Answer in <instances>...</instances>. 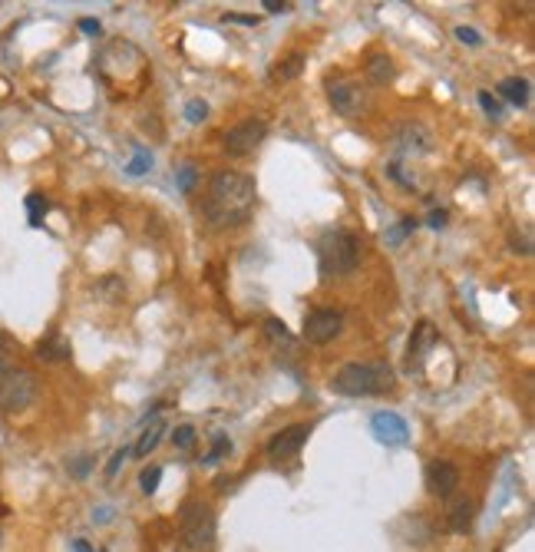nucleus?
Wrapping results in <instances>:
<instances>
[{
    "instance_id": "f257e3e1",
    "label": "nucleus",
    "mask_w": 535,
    "mask_h": 552,
    "mask_svg": "<svg viewBox=\"0 0 535 552\" xmlns=\"http://www.w3.org/2000/svg\"><path fill=\"white\" fill-rule=\"evenodd\" d=\"M255 209V179L241 172H215L209 182V199H205V215L215 228H232L248 222Z\"/></svg>"
},
{
    "instance_id": "f03ea898",
    "label": "nucleus",
    "mask_w": 535,
    "mask_h": 552,
    "mask_svg": "<svg viewBox=\"0 0 535 552\" xmlns=\"http://www.w3.org/2000/svg\"><path fill=\"white\" fill-rule=\"evenodd\" d=\"M334 390L344 394V397H377V394H386L394 390V367L386 361H354V364H344L334 374Z\"/></svg>"
},
{
    "instance_id": "7ed1b4c3",
    "label": "nucleus",
    "mask_w": 535,
    "mask_h": 552,
    "mask_svg": "<svg viewBox=\"0 0 535 552\" xmlns=\"http://www.w3.org/2000/svg\"><path fill=\"white\" fill-rule=\"evenodd\" d=\"M317 258H321V272L327 278L331 275H348L357 268V258H361V242L354 232H344V228H334V232H324L321 242H317Z\"/></svg>"
},
{
    "instance_id": "20e7f679",
    "label": "nucleus",
    "mask_w": 535,
    "mask_h": 552,
    "mask_svg": "<svg viewBox=\"0 0 535 552\" xmlns=\"http://www.w3.org/2000/svg\"><path fill=\"white\" fill-rule=\"evenodd\" d=\"M179 529H182V542L188 549H209L215 542V513L199 500L182 502V516H179Z\"/></svg>"
},
{
    "instance_id": "39448f33",
    "label": "nucleus",
    "mask_w": 535,
    "mask_h": 552,
    "mask_svg": "<svg viewBox=\"0 0 535 552\" xmlns=\"http://www.w3.org/2000/svg\"><path fill=\"white\" fill-rule=\"evenodd\" d=\"M34 394H37V380L34 374H27V371H7V374L0 377V407L4 410H27L30 403H34Z\"/></svg>"
},
{
    "instance_id": "423d86ee",
    "label": "nucleus",
    "mask_w": 535,
    "mask_h": 552,
    "mask_svg": "<svg viewBox=\"0 0 535 552\" xmlns=\"http://www.w3.org/2000/svg\"><path fill=\"white\" fill-rule=\"evenodd\" d=\"M264 136H268V126H264V119H245V123L232 126L228 133H225L222 146L228 156H251V152L258 150L264 142Z\"/></svg>"
},
{
    "instance_id": "0eeeda50",
    "label": "nucleus",
    "mask_w": 535,
    "mask_h": 552,
    "mask_svg": "<svg viewBox=\"0 0 535 552\" xmlns=\"http://www.w3.org/2000/svg\"><path fill=\"white\" fill-rule=\"evenodd\" d=\"M340 327H344V314L331 311V308H317L304 318V338L311 344H327L340 334Z\"/></svg>"
},
{
    "instance_id": "6e6552de",
    "label": "nucleus",
    "mask_w": 535,
    "mask_h": 552,
    "mask_svg": "<svg viewBox=\"0 0 535 552\" xmlns=\"http://www.w3.org/2000/svg\"><path fill=\"white\" fill-rule=\"evenodd\" d=\"M331 106H334L340 116H361L371 100H367V89L354 80H344V83H331Z\"/></svg>"
},
{
    "instance_id": "1a4fd4ad",
    "label": "nucleus",
    "mask_w": 535,
    "mask_h": 552,
    "mask_svg": "<svg viewBox=\"0 0 535 552\" xmlns=\"http://www.w3.org/2000/svg\"><path fill=\"white\" fill-rule=\"evenodd\" d=\"M371 430H374V437L380 440V443H386V447H400V443H407V420L400 414H394V410H380V414H374V420H371Z\"/></svg>"
},
{
    "instance_id": "9d476101",
    "label": "nucleus",
    "mask_w": 535,
    "mask_h": 552,
    "mask_svg": "<svg viewBox=\"0 0 535 552\" xmlns=\"http://www.w3.org/2000/svg\"><path fill=\"white\" fill-rule=\"evenodd\" d=\"M308 433H311V427H308V424H294V427H285L281 433H274V437H271V443H268V453H271L274 460L294 456V453H301V447L308 443Z\"/></svg>"
},
{
    "instance_id": "9b49d317",
    "label": "nucleus",
    "mask_w": 535,
    "mask_h": 552,
    "mask_svg": "<svg viewBox=\"0 0 535 552\" xmlns=\"http://www.w3.org/2000/svg\"><path fill=\"white\" fill-rule=\"evenodd\" d=\"M426 487H430L433 496L449 500V496L456 493V487H460V470H456L453 464L436 460V464H430V470H426Z\"/></svg>"
},
{
    "instance_id": "f8f14e48",
    "label": "nucleus",
    "mask_w": 535,
    "mask_h": 552,
    "mask_svg": "<svg viewBox=\"0 0 535 552\" xmlns=\"http://www.w3.org/2000/svg\"><path fill=\"white\" fill-rule=\"evenodd\" d=\"M449 529L453 533H470L473 526V500L470 496H449Z\"/></svg>"
},
{
    "instance_id": "ddd939ff",
    "label": "nucleus",
    "mask_w": 535,
    "mask_h": 552,
    "mask_svg": "<svg viewBox=\"0 0 535 552\" xmlns=\"http://www.w3.org/2000/svg\"><path fill=\"white\" fill-rule=\"evenodd\" d=\"M37 357L40 361H50V364L53 361H66V357H70V341L60 338L57 331H50V334L37 344Z\"/></svg>"
},
{
    "instance_id": "4468645a",
    "label": "nucleus",
    "mask_w": 535,
    "mask_h": 552,
    "mask_svg": "<svg viewBox=\"0 0 535 552\" xmlns=\"http://www.w3.org/2000/svg\"><path fill=\"white\" fill-rule=\"evenodd\" d=\"M165 430H169V424H165V420L159 417V420H152V427H146L142 433H139V443H136V456H139V460H146V456H149V453L159 447V440H162V433H165Z\"/></svg>"
},
{
    "instance_id": "2eb2a0df",
    "label": "nucleus",
    "mask_w": 535,
    "mask_h": 552,
    "mask_svg": "<svg viewBox=\"0 0 535 552\" xmlns=\"http://www.w3.org/2000/svg\"><path fill=\"white\" fill-rule=\"evenodd\" d=\"M499 96L509 100L512 106H525V103H529V80H523V76L502 80V83H499Z\"/></svg>"
},
{
    "instance_id": "dca6fc26",
    "label": "nucleus",
    "mask_w": 535,
    "mask_h": 552,
    "mask_svg": "<svg viewBox=\"0 0 535 552\" xmlns=\"http://www.w3.org/2000/svg\"><path fill=\"white\" fill-rule=\"evenodd\" d=\"M301 70H304V57H301V53H291L287 60H281L271 70V83H287V80L301 76Z\"/></svg>"
},
{
    "instance_id": "f3484780",
    "label": "nucleus",
    "mask_w": 535,
    "mask_h": 552,
    "mask_svg": "<svg viewBox=\"0 0 535 552\" xmlns=\"http://www.w3.org/2000/svg\"><path fill=\"white\" fill-rule=\"evenodd\" d=\"M433 341H436L433 325H430V321H420V325H417V334H413V341H410V361H413V357L420 361V357H424V351L430 348V344H433Z\"/></svg>"
},
{
    "instance_id": "a211bd4d",
    "label": "nucleus",
    "mask_w": 535,
    "mask_h": 552,
    "mask_svg": "<svg viewBox=\"0 0 535 552\" xmlns=\"http://www.w3.org/2000/svg\"><path fill=\"white\" fill-rule=\"evenodd\" d=\"M367 76H371L374 83L394 80V63H390V57H371V63H367Z\"/></svg>"
},
{
    "instance_id": "6ab92c4d",
    "label": "nucleus",
    "mask_w": 535,
    "mask_h": 552,
    "mask_svg": "<svg viewBox=\"0 0 535 552\" xmlns=\"http://www.w3.org/2000/svg\"><path fill=\"white\" fill-rule=\"evenodd\" d=\"M47 199L40 196V192H30L27 196V215H30V226H43V215H47Z\"/></svg>"
},
{
    "instance_id": "aec40b11",
    "label": "nucleus",
    "mask_w": 535,
    "mask_h": 552,
    "mask_svg": "<svg viewBox=\"0 0 535 552\" xmlns=\"http://www.w3.org/2000/svg\"><path fill=\"white\" fill-rule=\"evenodd\" d=\"M152 169V156L142 146H136V152H133V159H129V165H126V172L129 176H146Z\"/></svg>"
},
{
    "instance_id": "412c9836",
    "label": "nucleus",
    "mask_w": 535,
    "mask_h": 552,
    "mask_svg": "<svg viewBox=\"0 0 535 552\" xmlns=\"http://www.w3.org/2000/svg\"><path fill=\"white\" fill-rule=\"evenodd\" d=\"M159 479H162L159 466H146V470L139 473V487H142V493H146V496H152V493L159 490Z\"/></svg>"
},
{
    "instance_id": "4be33fe9",
    "label": "nucleus",
    "mask_w": 535,
    "mask_h": 552,
    "mask_svg": "<svg viewBox=\"0 0 535 552\" xmlns=\"http://www.w3.org/2000/svg\"><path fill=\"white\" fill-rule=\"evenodd\" d=\"M232 450V443H228V437H225V433H215V443H212V450L205 453V460H202V464H209V466H215L218 464V460H222L225 453Z\"/></svg>"
},
{
    "instance_id": "5701e85b",
    "label": "nucleus",
    "mask_w": 535,
    "mask_h": 552,
    "mask_svg": "<svg viewBox=\"0 0 535 552\" xmlns=\"http://www.w3.org/2000/svg\"><path fill=\"white\" fill-rule=\"evenodd\" d=\"M186 119L192 126L205 123V119H209V103H205V100H188L186 103Z\"/></svg>"
},
{
    "instance_id": "b1692460",
    "label": "nucleus",
    "mask_w": 535,
    "mask_h": 552,
    "mask_svg": "<svg viewBox=\"0 0 535 552\" xmlns=\"http://www.w3.org/2000/svg\"><path fill=\"white\" fill-rule=\"evenodd\" d=\"M172 443H175V447H179V450H192V447H195V427H188V424H182V427H175Z\"/></svg>"
},
{
    "instance_id": "393cba45",
    "label": "nucleus",
    "mask_w": 535,
    "mask_h": 552,
    "mask_svg": "<svg viewBox=\"0 0 535 552\" xmlns=\"http://www.w3.org/2000/svg\"><path fill=\"white\" fill-rule=\"evenodd\" d=\"M413 228H417V218H403L397 228H390V232H386V242H390V245H400V242L410 235Z\"/></svg>"
},
{
    "instance_id": "a878e982",
    "label": "nucleus",
    "mask_w": 535,
    "mask_h": 552,
    "mask_svg": "<svg viewBox=\"0 0 535 552\" xmlns=\"http://www.w3.org/2000/svg\"><path fill=\"white\" fill-rule=\"evenodd\" d=\"M264 334L271 341H291V331H287L285 321H278V318H268V321H264Z\"/></svg>"
},
{
    "instance_id": "bb28decb",
    "label": "nucleus",
    "mask_w": 535,
    "mask_h": 552,
    "mask_svg": "<svg viewBox=\"0 0 535 552\" xmlns=\"http://www.w3.org/2000/svg\"><path fill=\"white\" fill-rule=\"evenodd\" d=\"M456 40H460V43H470V47H479V43H483L479 30H473V27H456Z\"/></svg>"
},
{
    "instance_id": "cd10ccee",
    "label": "nucleus",
    "mask_w": 535,
    "mask_h": 552,
    "mask_svg": "<svg viewBox=\"0 0 535 552\" xmlns=\"http://www.w3.org/2000/svg\"><path fill=\"white\" fill-rule=\"evenodd\" d=\"M126 456H129V450H126V447H119V450H116V453H112V460H110V464H106V477H116V473H119V466H123L126 464Z\"/></svg>"
},
{
    "instance_id": "c85d7f7f",
    "label": "nucleus",
    "mask_w": 535,
    "mask_h": 552,
    "mask_svg": "<svg viewBox=\"0 0 535 552\" xmlns=\"http://www.w3.org/2000/svg\"><path fill=\"white\" fill-rule=\"evenodd\" d=\"M479 106H483L485 110V116H493V119H499V116H502V106H499L496 100H493V96H489V93H479Z\"/></svg>"
},
{
    "instance_id": "c756f323",
    "label": "nucleus",
    "mask_w": 535,
    "mask_h": 552,
    "mask_svg": "<svg viewBox=\"0 0 535 552\" xmlns=\"http://www.w3.org/2000/svg\"><path fill=\"white\" fill-rule=\"evenodd\" d=\"M175 182H179V188H182V192H192V186H195V165H186V169L179 172V179H175Z\"/></svg>"
},
{
    "instance_id": "7c9ffc66",
    "label": "nucleus",
    "mask_w": 535,
    "mask_h": 552,
    "mask_svg": "<svg viewBox=\"0 0 535 552\" xmlns=\"http://www.w3.org/2000/svg\"><path fill=\"white\" fill-rule=\"evenodd\" d=\"M447 209H439V212H433L430 215V228H447Z\"/></svg>"
},
{
    "instance_id": "2f4dec72",
    "label": "nucleus",
    "mask_w": 535,
    "mask_h": 552,
    "mask_svg": "<svg viewBox=\"0 0 535 552\" xmlns=\"http://www.w3.org/2000/svg\"><path fill=\"white\" fill-rule=\"evenodd\" d=\"M291 4H285V0H264V11H271V13H285Z\"/></svg>"
},
{
    "instance_id": "473e14b6",
    "label": "nucleus",
    "mask_w": 535,
    "mask_h": 552,
    "mask_svg": "<svg viewBox=\"0 0 535 552\" xmlns=\"http://www.w3.org/2000/svg\"><path fill=\"white\" fill-rule=\"evenodd\" d=\"M80 30H83V34H100V24H96V20H80Z\"/></svg>"
},
{
    "instance_id": "72a5a7b5",
    "label": "nucleus",
    "mask_w": 535,
    "mask_h": 552,
    "mask_svg": "<svg viewBox=\"0 0 535 552\" xmlns=\"http://www.w3.org/2000/svg\"><path fill=\"white\" fill-rule=\"evenodd\" d=\"M87 470H89V456H83V460H80L76 466H70V473H73V477H83Z\"/></svg>"
},
{
    "instance_id": "f704fd0d",
    "label": "nucleus",
    "mask_w": 535,
    "mask_h": 552,
    "mask_svg": "<svg viewBox=\"0 0 535 552\" xmlns=\"http://www.w3.org/2000/svg\"><path fill=\"white\" fill-rule=\"evenodd\" d=\"M110 506H103V510H96V513H93V519H96V523H106V519H110Z\"/></svg>"
},
{
    "instance_id": "c9c22d12",
    "label": "nucleus",
    "mask_w": 535,
    "mask_h": 552,
    "mask_svg": "<svg viewBox=\"0 0 535 552\" xmlns=\"http://www.w3.org/2000/svg\"><path fill=\"white\" fill-rule=\"evenodd\" d=\"M73 552H93L87 540H73Z\"/></svg>"
},
{
    "instance_id": "e433bc0d",
    "label": "nucleus",
    "mask_w": 535,
    "mask_h": 552,
    "mask_svg": "<svg viewBox=\"0 0 535 552\" xmlns=\"http://www.w3.org/2000/svg\"><path fill=\"white\" fill-rule=\"evenodd\" d=\"M100 552H106V549H100Z\"/></svg>"
},
{
    "instance_id": "4c0bfd02",
    "label": "nucleus",
    "mask_w": 535,
    "mask_h": 552,
    "mask_svg": "<svg viewBox=\"0 0 535 552\" xmlns=\"http://www.w3.org/2000/svg\"><path fill=\"white\" fill-rule=\"evenodd\" d=\"M0 536H4V533H0Z\"/></svg>"
}]
</instances>
